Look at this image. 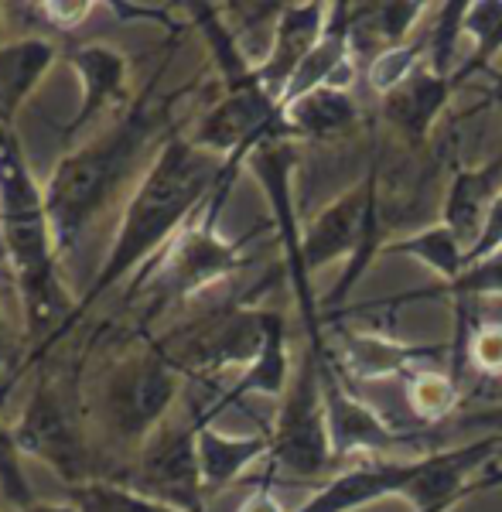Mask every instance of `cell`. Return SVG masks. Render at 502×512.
Listing matches in <instances>:
<instances>
[{
    "label": "cell",
    "instance_id": "ffe728a7",
    "mask_svg": "<svg viewBox=\"0 0 502 512\" xmlns=\"http://www.w3.org/2000/svg\"><path fill=\"white\" fill-rule=\"evenodd\" d=\"M294 366H298V362L291 359L287 318L281 311H267V332H263V345H260L257 359H253L240 373V379L212 403V414H219V410H226V407H236L246 396H274V400H281L287 393V386H291Z\"/></svg>",
    "mask_w": 502,
    "mask_h": 512
},
{
    "label": "cell",
    "instance_id": "277c9868",
    "mask_svg": "<svg viewBox=\"0 0 502 512\" xmlns=\"http://www.w3.org/2000/svg\"><path fill=\"white\" fill-rule=\"evenodd\" d=\"M383 171L380 158H373L369 171L359 181H352L342 195L318 212L315 219L304 226V267L308 274H322L332 263H345L335 291L322 297L325 308H342L352 287L369 274L376 260H380L386 239H383Z\"/></svg>",
    "mask_w": 502,
    "mask_h": 512
},
{
    "label": "cell",
    "instance_id": "9c48e42d",
    "mask_svg": "<svg viewBox=\"0 0 502 512\" xmlns=\"http://www.w3.org/2000/svg\"><path fill=\"white\" fill-rule=\"evenodd\" d=\"M219 216L222 205L209 198L199 209V216L188 222L168 243V250L158 256L161 263L147 267L144 280H151L154 308L188 301V297H195L205 287L233 277L246 263L243 243L219 233Z\"/></svg>",
    "mask_w": 502,
    "mask_h": 512
},
{
    "label": "cell",
    "instance_id": "ac0fdd59",
    "mask_svg": "<svg viewBox=\"0 0 502 512\" xmlns=\"http://www.w3.org/2000/svg\"><path fill=\"white\" fill-rule=\"evenodd\" d=\"M502 192V154L489 158L475 168H455V175L448 181L441 205V222L455 229V236L465 243V250H472L479 243L485 219H489L492 205Z\"/></svg>",
    "mask_w": 502,
    "mask_h": 512
},
{
    "label": "cell",
    "instance_id": "5bb4252c",
    "mask_svg": "<svg viewBox=\"0 0 502 512\" xmlns=\"http://www.w3.org/2000/svg\"><path fill=\"white\" fill-rule=\"evenodd\" d=\"M417 478V454L414 458L393 461H362L345 472L332 475L318 485L298 509L291 512H359L383 499H407Z\"/></svg>",
    "mask_w": 502,
    "mask_h": 512
},
{
    "label": "cell",
    "instance_id": "5b68a950",
    "mask_svg": "<svg viewBox=\"0 0 502 512\" xmlns=\"http://www.w3.org/2000/svg\"><path fill=\"white\" fill-rule=\"evenodd\" d=\"M181 369L168 359L158 342L127 352L103 376L96 410L106 434L123 448H137L175 414L181 393Z\"/></svg>",
    "mask_w": 502,
    "mask_h": 512
},
{
    "label": "cell",
    "instance_id": "7402d4cb",
    "mask_svg": "<svg viewBox=\"0 0 502 512\" xmlns=\"http://www.w3.org/2000/svg\"><path fill=\"white\" fill-rule=\"evenodd\" d=\"M281 120L287 140H294V144L298 140H332L352 134L362 123V110L349 89L325 86L287 103L281 110Z\"/></svg>",
    "mask_w": 502,
    "mask_h": 512
},
{
    "label": "cell",
    "instance_id": "74e56055",
    "mask_svg": "<svg viewBox=\"0 0 502 512\" xmlns=\"http://www.w3.org/2000/svg\"><path fill=\"white\" fill-rule=\"evenodd\" d=\"M24 512H79V509L72 506V502H35V506Z\"/></svg>",
    "mask_w": 502,
    "mask_h": 512
},
{
    "label": "cell",
    "instance_id": "e575fe53",
    "mask_svg": "<svg viewBox=\"0 0 502 512\" xmlns=\"http://www.w3.org/2000/svg\"><path fill=\"white\" fill-rule=\"evenodd\" d=\"M502 250V192L496 198V205H492V212H489V219H485V229H482V236H479V243L468 250L465 256V267L468 263H475V260H482V256H489V253H499Z\"/></svg>",
    "mask_w": 502,
    "mask_h": 512
},
{
    "label": "cell",
    "instance_id": "b9f144b4",
    "mask_svg": "<svg viewBox=\"0 0 502 512\" xmlns=\"http://www.w3.org/2000/svg\"><path fill=\"white\" fill-rule=\"evenodd\" d=\"M499 96H502V79H499Z\"/></svg>",
    "mask_w": 502,
    "mask_h": 512
},
{
    "label": "cell",
    "instance_id": "83f0119b",
    "mask_svg": "<svg viewBox=\"0 0 502 512\" xmlns=\"http://www.w3.org/2000/svg\"><path fill=\"white\" fill-rule=\"evenodd\" d=\"M462 35L468 41V59L458 65V76L468 82L475 72L492 69L502 55V0H468Z\"/></svg>",
    "mask_w": 502,
    "mask_h": 512
},
{
    "label": "cell",
    "instance_id": "484cf974",
    "mask_svg": "<svg viewBox=\"0 0 502 512\" xmlns=\"http://www.w3.org/2000/svg\"><path fill=\"white\" fill-rule=\"evenodd\" d=\"M431 297H448L458 311H465L468 304L482 301V297H502V250L468 263L451 284H438V287H431V291H407V294L393 297V301H383V304L397 308V304L431 301Z\"/></svg>",
    "mask_w": 502,
    "mask_h": 512
},
{
    "label": "cell",
    "instance_id": "f35d334b",
    "mask_svg": "<svg viewBox=\"0 0 502 512\" xmlns=\"http://www.w3.org/2000/svg\"><path fill=\"white\" fill-rule=\"evenodd\" d=\"M496 485H502V472L492 475V478H479V482H475V495L485 492V489H496Z\"/></svg>",
    "mask_w": 502,
    "mask_h": 512
},
{
    "label": "cell",
    "instance_id": "8992f818",
    "mask_svg": "<svg viewBox=\"0 0 502 512\" xmlns=\"http://www.w3.org/2000/svg\"><path fill=\"white\" fill-rule=\"evenodd\" d=\"M11 427L24 458H35L52 468L69 489L93 482L86 417H82V400L72 379L59 373L41 376Z\"/></svg>",
    "mask_w": 502,
    "mask_h": 512
},
{
    "label": "cell",
    "instance_id": "7c38bea8",
    "mask_svg": "<svg viewBox=\"0 0 502 512\" xmlns=\"http://www.w3.org/2000/svg\"><path fill=\"white\" fill-rule=\"evenodd\" d=\"M263 332H267V311L236 304L188 328L178 342H161V349L185 376H219L226 369L243 373L257 359Z\"/></svg>",
    "mask_w": 502,
    "mask_h": 512
},
{
    "label": "cell",
    "instance_id": "d4e9b609",
    "mask_svg": "<svg viewBox=\"0 0 502 512\" xmlns=\"http://www.w3.org/2000/svg\"><path fill=\"white\" fill-rule=\"evenodd\" d=\"M431 4L424 0H393V4H352V41H380V52L414 41V28L424 21Z\"/></svg>",
    "mask_w": 502,
    "mask_h": 512
},
{
    "label": "cell",
    "instance_id": "ba28073f",
    "mask_svg": "<svg viewBox=\"0 0 502 512\" xmlns=\"http://www.w3.org/2000/svg\"><path fill=\"white\" fill-rule=\"evenodd\" d=\"M246 168L257 175L263 195L270 202V212H274V226H277V239H281V253H284V267H287V280H291L294 291V304H298V315L304 321V332H308V349L322 352L325 349V315L322 301L315 297V287H311V274L304 267V226L298 219V205H294V168H298V144L294 140H267L257 151L250 154Z\"/></svg>",
    "mask_w": 502,
    "mask_h": 512
},
{
    "label": "cell",
    "instance_id": "3957f363",
    "mask_svg": "<svg viewBox=\"0 0 502 512\" xmlns=\"http://www.w3.org/2000/svg\"><path fill=\"white\" fill-rule=\"evenodd\" d=\"M0 256L18 284L28 335L38 338L31 352L45 349L69 321L72 304L59 277L45 188L31 175L14 130H0Z\"/></svg>",
    "mask_w": 502,
    "mask_h": 512
},
{
    "label": "cell",
    "instance_id": "1f68e13d",
    "mask_svg": "<svg viewBox=\"0 0 502 512\" xmlns=\"http://www.w3.org/2000/svg\"><path fill=\"white\" fill-rule=\"evenodd\" d=\"M458 359L482 376H502V321H472L458 328Z\"/></svg>",
    "mask_w": 502,
    "mask_h": 512
},
{
    "label": "cell",
    "instance_id": "4fadbf2b",
    "mask_svg": "<svg viewBox=\"0 0 502 512\" xmlns=\"http://www.w3.org/2000/svg\"><path fill=\"white\" fill-rule=\"evenodd\" d=\"M332 359L345 379L373 383V379H407L417 369H434L455 345H427V342H400V338L362 332V328L339 325L332 338Z\"/></svg>",
    "mask_w": 502,
    "mask_h": 512
},
{
    "label": "cell",
    "instance_id": "52a82bcc",
    "mask_svg": "<svg viewBox=\"0 0 502 512\" xmlns=\"http://www.w3.org/2000/svg\"><path fill=\"white\" fill-rule=\"evenodd\" d=\"M339 465L328 434V410L322 369L311 349L301 352L291 386L281 396V410L270 427V468L291 478H325ZM332 478V475H328Z\"/></svg>",
    "mask_w": 502,
    "mask_h": 512
},
{
    "label": "cell",
    "instance_id": "603a6c76",
    "mask_svg": "<svg viewBox=\"0 0 502 512\" xmlns=\"http://www.w3.org/2000/svg\"><path fill=\"white\" fill-rule=\"evenodd\" d=\"M59 59L52 41L24 38L0 45V130H14L21 106Z\"/></svg>",
    "mask_w": 502,
    "mask_h": 512
},
{
    "label": "cell",
    "instance_id": "8fae6325",
    "mask_svg": "<svg viewBox=\"0 0 502 512\" xmlns=\"http://www.w3.org/2000/svg\"><path fill=\"white\" fill-rule=\"evenodd\" d=\"M315 352V349H311ZM318 369H322V390H325V410H328V434H332L335 461L352 458V454H386V451H434V427H400L390 424L380 410H373L366 400H359L349 390V379L335 366L332 349L315 352Z\"/></svg>",
    "mask_w": 502,
    "mask_h": 512
},
{
    "label": "cell",
    "instance_id": "d590c367",
    "mask_svg": "<svg viewBox=\"0 0 502 512\" xmlns=\"http://www.w3.org/2000/svg\"><path fill=\"white\" fill-rule=\"evenodd\" d=\"M455 424L468 431V427H479L485 434H502V403L496 407H482V410H468V414L455 417Z\"/></svg>",
    "mask_w": 502,
    "mask_h": 512
},
{
    "label": "cell",
    "instance_id": "44dd1931",
    "mask_svg": "<svg viewBox=\"0 0 502 512\" xmlns=\"http://www.w3.org/2000/svg\"><path fill=\"white\" fill-rule=\"evenodd\" d=\"M260 458H270V431L260 434H226L212 427V420L202 417L199 427V468L205 499L240 482V475L250 472Z\"/></svg>",
    "mask_w": 502,
    "mask_h": 512
},
{
    "label": "cell",
    "instance_id": "9a60e30c",
    "mask_svg": "<svg viewBox=\"0 0 502 512\" xmlns=\"http://www.w3.org/2000/svg\"><path fill=\"white\" fill-rule=\"evenodd\" d=\"M328 11H332V4H322V0H311V4H281V11H277L267 55L253 65L263 93L277 99V106H281L287 86L298 76L304 59L311 55V48L325 35Z\"/></svg>",
    "mask_w": 502,
    "mask_h": 512
},
{
    "label": "cell",
    "instance_id": "ab89813d",
    "mask_svg": "<svg viewBox=\"0 0 502 512\" xmlns=\"http://www.w3.org/2000/svg\"><path fill=\"white\" fill-rule=\"evenodd\" d=\"M4 352H7V342H4V318H0V383H4Z\"/></svg>",
    "mask_w": 502,
    "mask_h": 512
},
{
    "label": "cell",
    "instance_id": "cb8c5ba5",
    "mask_svg": "<svg viewBox=\"0 0 502 512\" xmlns=\"http://www.w3.org/2000/svg\"><path fill=\"white\" fill-rule=\"evenodd\" d=\"M380 256H400V260H414L421 267L431 270L438 277V284H451L458 274L465 270V243L455 236V229L444 226V222H431L421 226L414 233L400 236V239H386Z\"/></svg>",
    "mask_w": 502,
    "mask_h": 512
},
{
    "label": "cell",
    "instance_id": "e0dca14e",
    "mask_svg": "<svg viewBox=\"0 0 502 512\" xmlns=\"http://www.w3.org/2000/svg\"><path fill=\"white\" fill-rule=\"evenodd\" d=\"M458 86H465V79L458 72L455 76H441L424 62L400 89L383 96V117L410 147H424Z\"/></svg>",
    "mask_w": 502,
    "mask_h": 512
},
{
    "label": "cell",
    "instance_id": "30bf717a",
    "mask_svg": "<svg viewBox=\"0 0 502 512\" xmlns=\"http://www.w3.org/2000/svg\"><path fill=\"white\" fill-rule=\"evenodd\" d=\"M202 417L178 410L134 454L130 489L178 512H205V485L199 468Z\"/></svg>",
    "mask_w": 502,
    "mask_h": 512
},
{
    "label": "cell",
    "instance_id": "2e32d148",
    "mask_svg": "<svg viewBox=\"0 0 502 512\" xmlns=\"http://www.w3.org/2000/svg\"><path fill=\"white\" fill-rule=\"evenodd\" d=\"M69 65L82 82V103L62 127L65 140L82 134L110 106L127 99V72H130L127 55L117 45H110V41H82V45L69 52Z\"/></svg>",
    "mask_w": 502,
    "mask_h": 512
},
{
    "label": "cell",
    "instance_id": "f1b7e54d",
    "mask_svg": "<svg viewBox=\"0 0 502 512\" xmlns=\"http://www.w3.org/2000/svg\"><path fill=\"white\" fill-rule=\"evenodd\" d=\"M69 502L79 512H178L164 502H154L147 495L134 492L123 482H110V478H93L86 485L69 489Z\"/></svg>",
    "mask_w": 502,
    "mask_h": 512
},
{
    "label": "cell",
    "instance_id": "60d3db41",
    "mask_svg": "<svg viewBox=\"0 0 502 512\" xmlns=\"http://www.w3.org/2000/svg\"><path fill=\"white\" fill-rule=\"evenodd\" d=\"M0 35H4V4H0Z\"/></svg>",
    "mask_w": 502,
    "mask_h": 512
},
{
    "label": "cell",
    "instance_id": "4dcf8cb0",
    "mask_svg": "<svg viewBox=\"0 0 502 512\" xmlns=\"http://www.w3.org/2000/svg\"><path fill=\"white\" fill-rule=\"evenodd\" d=\"M465 4L468 0H451V4H441L438 14H434V24L427 28L424 45H427V65L441 76H455L458 65V45L465 41L462 35V21H465Z\"/></svg>",
    "mask_w": 502,
    "mask_h": 512
},
{
    "label": "cell",
    "instance_id": "f546056e",
    "mask_svg": "<svg viewBox=\"0 0 502 512\" xmlns=\"http://www.w3.org/2000/svg\"><path fill=\"white\" fill-rule=\"evenodd\" d=\"M424 62H427L424 38H414V41H407V45L376 52L366 65V86L383 99V96H390L393 89H400Z\"/></svg>",
    "mask_w": 502,
    "mask_h": 512
},
{
    "label": "cell",
    "instance_id": "7a4b0ae2",
    "mask_svg": "<svg viewBox=\"0 0 502 512\" xmlns=\"http://www.w3.org/2000/svg\"><path fill=\"white\" fill-rule=\"evenodd\" d=\"M154 86L134 99L106 130H96L86 144L72 147L55 164L45 188V209L59 260L76 250L86 229L103 216L130 181H141L161 144L171 137L168 99L154 106Z\"/></svg>",
    "mask_w": 502,
    "mask_h": 512
},
{
    "label": "cell",
    "instance_id": "8d00e7d4",
    "mask_svg": "<svg viewBox=\"0 0 502 512\" xmlns=\"http://www.w3.org/2000/svg\"><path fill=\"white\" fill-rule=\"evenodd\" d=\"M240 512H284V506H281V499L274 495V489H270V482H260L257 489L246 495Z\"/></svg>",
    "mask_w": 502,
    "mask_h": 512
},
{
    "label": "cell",
    "instance_id": "836d02e7",
    "mask_svg": "<svg viewBox=\"0 0 502 512\" xmlns=\"http://www.w3.org/2000/svg\"><path fill=\"white\" fill-rule=\"evenodd\" d=\"M31 11H38V18L52 24L55 31H76L96 11V4L93 0H41V4H31Z\"/></svg>",
    "mask_w": 502,
    "mask_h": 512
},
{
    "label": "cell",
    "instance_id": "d6986e66",
    "mask_svg": "<svg viewBox=\"0 0 502 512\" xmlns=\"http://www.w3.org/2000/svg\"><path fill=\"white\" fill-rule=\"evenodd\" d=\"M352 82V4H332L328 11V24L325 35L318 38V45L311 48V55L304 59L298 69V76L291 79L287 93L281 99V110L294 99L315 93V89L325 86H339L349 89Z\"/></svg>",
    "mask_w": 502,
    "mask_h": 512
},
{
    "label": "cell",
    "instance_id": "4316f807",
    "mask_svg": "<svg viewBox=\"0 0 502 512\" xmlns=\"http://www.w3.org/2000/svg\"><path fill=\"white\" fill-rule=\"evenodd\" d=\"M403 393H407V407L414 414L417 427H438L444 424L462 403V383L458 373L448 369H417L403 379Z\"/></svg>",
    "mask_w": 502,
    "mask_h": 512
},
{
    "label": "cell",
    "instance_id": "6da1fadb",
    "mask_svg": "<svg viewBox=\"0 0 502 512\" xmlns=\"http://www.w3.org/2000/svg\"><path fill=\"white\" fill-rule=\"evenodd\" d=\"M222 175H226V158H216V154L202 151L199 144H192V137L171 134L164 140L158 158L151 161V168L144 171V178L137 181L127 205H123V216H120L117 233H113L110 253H106L103 267L96 270L93 284L86 287V294H82L76 304H72V315L62 325V332L55 335L45 349L31 352L18 366V373L0 386V400L18 383V376L24 369H31L35 362L45 359V355L76 328V321L86 318V311L93 308L100 297L110 294L113 287H117L120 280H127L134 270H141L154 253L168 250L171 239L199 216V209L212 198Z\"/></svg>",
    "mask_w": 502,
    "mask_h": 512
},
{
    "label": "cell",
    "instance_id": "d6a6232c",
    "mask_svg": "<svg viewBox=\"0 0 502 512\" xmlns=\"http://www.w3.org/2000/svg\"><path fill=\"white\" fill-rule=\"evenodd\" d=\"M0 502L11 512H24L35 506V492L24 475V451L18 448L14 427L0 417Z\"/></svg>",
    "mask_w": 502,
    "mask_h": 512
}]
</instances>
